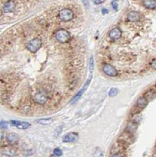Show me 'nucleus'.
<instances>
[{
  "instance_id": "13",
  "label": "nucleus",
  "mask_w": 156,
  "mask_h": 157,
  "mask_svg": "<svg viewBox=\"0 0 156 157\" xmlns=\"http://www.w3.org/2000/svg\"><path fill=\"white\" fill-rule=\"evenodd\" d=\"M142 4L147 9L153 10L156 7V0H143Z\"/></svg>"
},
{
  "instance_id": "24",
  "label": "nucleus",
  "mask_w": 156,
  "mask_h": 157,
  "mask_svg": "<svg viewBox=\"0 0 156 157\" xmlns=\"http://www.w3.org/2000/svg\"><path fill=\"white\" fill-rule=\"evenodd\" d=\"M2 138H3V134H2V132L0 130V142L2 141Z\"/></svg>"
},
{
  "instance_id": "4",
  "label": "nucleus",
  "mask_w": 156,
  "mask_h": 157,
  "mask_svg": "<svg viewBox=\"0 0 156 157\" xmlns=\"http://www.w3.org/2000/svg\"><path fill=\"white\" fill-rule=\"evenodd\" d=\"M34 100L35 101V102L39 105H44L47 101V96L46 93L44 90H38L35 94L34 95Z\"/></svg>"
},
{
  "instance_id": "23",
  "label": "nucleus",
  "mask_w": 156,
  "mask_h": 157,
  "mask_svg": "<svg viewBox=\"0 0 156 157\" xmlns=\"http://www.w3.org/2000/svg\"><path fill=\"white\" fill-rule=\"evenodd\" d=\"M102 13H103V14H107V13H108V10H107V9H103Z\"/></svg>"
},
{
  "instance_id": "18",
  "label": "nucleus",
  "mask_w": 156,
  "mask_h": 157,
  "mask_svg": "<svg viewBox=\"0 0 156 157\" xmlns=\"http://www.w3.org/2000/svg\"><path fill=\"white\" fill-rule=\"evenodd\" d=\"M0 127L2 129H6L8 127V123L4 121H2V122H0Z\"/></svg>"
},
{
  "instance_id": "11",
  "label": "nucleus",
  "mask_w": 156,
  "mask_h": 157,
  "mask_svg": "<svg viewBox=\"0 0 156 157\" xmlns=\"http://www.w3.org/2000/svg\"><path fill=\"white\" fill-rule=\"evenodd\" d=\"M6 140L9 143L14 145L19 141V136L14 133H10L6 135Z\"/></svg>"
},
{
  "instance_id": "15",
  "label": "nucleus",
  "mask_w": 156,
  "mask_h": 157,
  "mask_svg": "<svg viewBox=\"0 0 156 157\" xmlns=\"http://www.w3.org/2000/svg\"><path fill=\"white\" fill-rule=\"evenodd\" d=\"M54 122L53 119H42V120H38V123L40 124H44V125H48Z\"/></svg>"
},
{
  "instance_id": "16",
  "label": "nucleus",
  "mask_w": 156,
  "mask_h": 157,
  "mask_svg": "<svg viewBox=\"0 0 156 157\" xmlns=\"http://www.w3.org/2000/svg\"><path fill=\"white\" fill-rule=\"evenodd\" d=\"M127 130H128V132H129L130 134H131V133H133L134 130H137V124L134 123H130L129 126H128Z\"/></svg>"
},
{
  "instance_id": "14",
  "label": "nucleus",
  "mask_w": 156,
  "mask_h": 157,
  "mask_svg": "<svg viewBox=\"0 0 156 157\" xmlns=\"http://www.w3.org/2000/svg\"><path fill=\"white\" fill-rule=\"evenodd\" d=\"M128 20L129 21H137L140 20V15L139 13L136 12V11H132L128 14Z\"/></svg>"
},
{
  "instance_id": "19",
  "label": "nucleus",
  "mask_w": 156,
  "mask_h": 157,
  "mask_svg": "<svg viewBox=\"0 0 156 157\" xmlns=\"http://www.w3.org/2000/svg\"><path fill=\"white\" fill-rule=\"evenodd\" d=\"M54 155L57 156L62 155V151L60 149H54Z\"/></svg>"
},
{
  "instance_id": "1",
  "label": "nucleus",
  "mask_w": 156,
  "mask_h": 157,
  "mask_svg": "<svg viewBox=\"0 0 156 157\" xmlns=\"http://www.w3.org/2000/svg\"><path fill=\"white\" fill-rule=\"evenodd\" d=\"M55 38L60 43H66L69 41L71 35L65 29H59L55 32Z\"/></svg>"
},
{
  "instance_id": "8",
  "label": "nucleus",
  "mask_w": 156,
  "mask_h": 157,
  "mask_svg": "<svg viewBox=\"0 0 156 157\" xmlns=\"http://www.w3.org/2000/svg\"><path fill=\"white\" fill-rule=\"evenodd\" d=\"M78 134L75 132H72L68 134V135H64V138H63V141L66 143L74 142V141L78 140Z\"/></svg>"
},
{
  "instance_id": "10",
  "label": "nucleus",
  "mask_w": 156,
  "mask_h": 157,
  "mask_svg": "<svg viewBox=\"0 0 156 157\" xmlns=\"http://www.w3.org/2000/svg\"><path fill=\"white\" fill-rule=\"evenodd\" d=\"M121 35L122 31L119 28H115L111 29V31H110V32H109V36H110V38L114 39V40L119 39V38L121 37Z\"/></svg>"
},
{
  "instance_id": "21",
  "label": "nucleus",
  "mask_w": 156,
  "mask_h": 157,
  "mask_svg": "<svg viewBox=\"0 0 156 157\" xmlns=\"http://www.w3.org/2000/svg\"><path fill=\"white\" fill-rule=\"evenodd\" d=\"M151 67L156 70V59H154V60L151 62Z\"/></svg>"
},
{
  "instance_id": "6",
  "label": "nucleus",
  "mask_w": 156,
  "mask_h": 157,
  "mask_svg": "<svg viewBox=\"0 0 156 157\" xmlns=\"http://www.w3.org/2000/svg\"><path fill=\"white\" fill-rule=\"evenodd\" d=\"M103 71H104V73L105 74L109 76L115 77L118 75V72L116 70V68L113 65H111L110 64H104V67H103Z\"/></svg>"
},
{
  "instance_id": "3",
  "label": "nucleus",
  "mask_w": 156,
  "mask_h": 157,
  "mask_svg": "<svg viewBox=\"0 0 156 157\" xmlns=\"http://www.w3.org/2000/svg\"><path fill=\"white\" fill-rule=\"evenodd\" d=\"M42 46V40L40 39H33L27 44V48L29 51L35 53L38 51Z\"/></svg>"
},
{
  "instance_id": "7",
  "label": "nucleus",
  "mask_w": 156,
  "mask_h": 157,
  "mask_svg": "<svg viewBox=\"0 0 156 157\" xmlns=\"http://www.w3.org/2000/svg\"><path fill=\"white\" fill-rule=\"evenodd\" d=\"M15 7H16V3L13 0H8L4 3L2 6V10L4 13H10L14 10Z\"/></svg>"
},
{
  "instance_id": "12",
  "label": "nucleus",
  "mask_w": 156,
  "mask_h": 157,
  "mask_svg": "<svg viewBox=\"0 0 156 157\" xmlns=\"http://www.w3.org/2000/svg\"><path fill=\"white\" fill-rule=\"evenodd\" d=\"M148 100L146 99L145 97H140L137 101V108H138L139 109H144L146 106L148 105Z\"/></svg>"
},
{
  "instance_id": "9",
  "label": "nucleus",
  "mask_w": 156,
  "mask_h": 157,
  "mask_svg": "<svg viewBox=\"0 0 156 157\" xmlns=\"http://www.w3.org/2000/svg\"><path fill=\"white\" fill-rule=\"evenodd\" d=\"M10 123L13 126H16V127L21 129V130L28 129L29 126H31V124L27 122H20V121H16V120H11Z\"/></svg>"
},
{
  "instance_id": "2",
  "label": "nucleus",
  "mask_w": 156,
  "mask_h": 157,
  "mask_svg": "<svg viewBox=\"0 0 156 157\" xmlns=\"http://www.w3.org/2000/svg\"><path fill=\"white\" fill-rule=\"evenodd\" d=\"M59 17L63 21H70L74 17V13L72 10L68 8H64L59 12Z\"/></svg>"
},
{
  "instance_id": "17",
  "label": "nucleus",
  "mask_w": 156,
  "mask_h": 157,
  "mask_svg": "<svg viewBox=\"0 0 156 157\" xmlns=\"http://www.w3.org/2000/svg\"><path fill=\"white\" fill-rule=\"evenodd\" d=\"M118 92H119L118 89H116V88H111L109 90V96L110 97H115V95H117Z\"/></svg>"
},
{
  "instance_id": "20",
  "label": "nucleus",
  "mask_w": 156,
  "mask_h": 157,
  "mask_svg": "<svg viewBox=\"0 0 156 157\" xmlns=\"http://www.w3.org/2000/svg\"><path fill=\"white\" fill-rule=\"evenodd\" d=\"M111 6L114 8V10H117L118 9V2L117 0H113L111 2Z\"/></svg>"
},
{
  "instance_id": "22",
  "label": "nucleus",
  "mask_w": 156,
  "mask_h": 157,
  "mask_svg": "<svg viewBox=\"0 0 156 157\" xmlns=\"http://www.w3.org/2000/svg\"><path fill=\"white\" fill-rule=\"evenodd\" d=\"M93 2H94L95 4L100 5V4H101V3H103V2H104L105 0H93Z\"/></svg>"
},
{
  "instance_id": "25",
  "label": "nucleus",
  "mask_w": 156,
  "mask_h": 157,
  "mask_svg": "<svg viewBox=\"0 0 156 157\" xmlns=\"http://www.w3.org/2000/svg\"><path fill=\"white\" fill-rule=\"evenodd\" d=\"M82 1H83V2H84V4L86 5V6H89L88 1H87V0H82Z\"/></svg>"
},
{
  "instance_id": "5",
  "label": "nucleus",
  "mask_w": 156,
  "mask_h": 157,
  "mask_svg": "<svg viewBox=\"0 0 156 157\" xmlns=\"http://www.w3.org/2000/svg\"><path fill=\"white\" fill-rule=\"evenodd\" d=\"M92 72H93V71H90V78H88V80L86 81V84H85L84 86L82 87V89H81L80 90L78 91V93H77V94H76V95L74 97V98L72 99V103H75V102L76 101H78V100L79 99V98H80L81 97H82V94H83V93H84L85 91L86 90V89L88 88L89 85L90 84L91 78H92V75H91Z\"/></svg>"
}]
</instances>
